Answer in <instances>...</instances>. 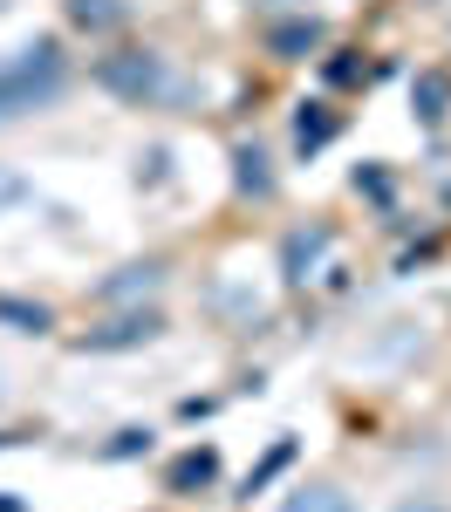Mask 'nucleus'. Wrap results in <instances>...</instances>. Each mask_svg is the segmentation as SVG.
I'll list each match as a JSON object with an SVG mask.
<instances>
[{"label":"nucleus","instance_id":"f8f14e48","mask_svg":"<svg viewBox=\"0 0 451 512\" xmlns=\"http://www.w3.org/2000/svg\"><path fill=\"white\" fill-rule=\"evenodd\" d=\"M21 198H28V178L0 164V212H7V205H21Z\"/></svg>","mask_w":451,"mask_h":512},{"label":"nucleus","instance_id":"7ed1b4c3","mask_svg":"<svg viewBox=\"0 0 451 512\" xmlns=\"http://www.w3.org/2000/svg\"><path fill=\"white\" fill-rule=\"evenodd\" d=\"M281 512H356V506H349L342 485H301V492H287Z\"/></svg>","mask_w":451,"mask_h":512},{"label":"nucleus","instance_id":"6e6552de","mask_svg":"<svg viewBox=\"0 0 451 512\" xmlns=\"http://www.w3.org/2000/svg\"><path fill=\"white\" fill-rule=\"evenodd\" d=\"M144 335H158V315H130V321H117V328H103L96 349H123V342H144Z\"/></svg>","mask_w":451,"mask_h":512},{"label":"nucleus","instance_id":"9d476101","mask_svg":"<svg viewBox=\"0 0 451 512\" xmlns=\"http://www.w3.org/2000/svg\"><path fill=\"white\" fill-rule=\"evenodd\" d=\"M205 478H212V451H192L171 465V485H205Z\"/></svg>","mask_w":451,"mask_h":512},{"label":"nucleus","instance_id":"f03ea898","mask_svg":"<svg viewBox=\"0 0 451 512\" xmlns=\"http://www.w3.org/2000/svg\"><path fill=\"white\" fill-rule=\"evenodd\" d=\"M96 82H103L110 96H123V103H158L164 96V55H151V48L103 55V62H96Z\"/></svg>","mask_w":451,"mask_h":512},{"label":"nucleus","instance_id":"f257e3e1","mask_svg":"<svg viewBox=\"0 0 451 512\" xmlns=\"http://www.w3.org/2000/svg\"><path fill=\"white\" fill-rule=\"evenodd\" d=\"M55 82H62V48L41 35L28 48H14L7 62H0V123L14 117V110H35L41 96H55Z\"/></svg>","mask_w":451,"mask_h":512},{"label":"nucleus","instance_id":"423d86ee","mask_svg":"<svg viewBox=\"0 0 451 512\" xmlns=\"http://www.w3.org/2000/svg\"><path fill=\"white\" fill-rule=\"evenodd\" d=\"M69 21L89 28V35H103V28H117V21H123V0H69Z\"/></svg>","mask_w":451,"mask_h":512},{"label":"nucleus","instance_id":"20e7f679","mask_svg":"<svg viewBox=\"0 0 451 512\" xmlns=\"http://www.w3.org/2000/svg\"><path fill=\"white\" fill-rule=\"evenodd\" d=\"M315 41H322V28H315V21H281V28H267V48H274V55H287V62H294V55H308Z\"/></svg>","mask_w":451,"mask_h":512},{"label":"nucleus","instance_id":"39448f33","mask_svg":"<svg viewBox=\"0 0 451 512\" xmlns=\"http://www.w3.org/2000/svg\"><path fill=\"white\" fill-rule=\"evenodd\" d=\"M158 280H164V267H151V260H144V267H123L117 280H103V301H130V294H151Z\"/></svg>","mask_w":451,"mask_h":512},{"label":"nucleus","instance_id":"1a4fd4ad","mask_svg":"<svg viewBox=\"0 0 451 512\" xmlns=\"http://www.w3.org/2000/svg\"><path fill=\"white\" fill-rule=\"evenodd\" d=\"M445 103H451V82L445 76H424V82H417V117H445Z\"/></svg>","mask_w":451,"mask_h":512},{"label":"nucleus","instance_id":"9b49d317","mask_svg":"<svg viewBox=\"0 0 451 512\" xmlns=\"http://www.w3.org/2000/svg\"><path fill=\"white\" fill-rule=\"evenodd\" d=\"M240 185H246V192H267V185H274V178H267V158H260V151H240Z\"/></svg>","mask_w":451,"mask_h":512},{"label":"nucleus","instance_id":"4468645a","mask_svg":"<svg viewBox=\"0 0 451 512\" xmlns=\"http://www.w3.org/2000/svg\"><path fill=\"white\" fill-rule=\"evenodd\" d=\"M397 512H445V506H438V499H404Z\"/></svg>","mask_w":451,"mask_h":512},{"label":"nucleus","instance_id":"0eeeda50","mask_svg":"<svg viewBox=\"0 0 451 512\" xmlns=\"http://www.w3.org/2000/svg\"><path fill=\"white\" fill-rule=\"evenodd\" d=\"M328 137H335V117H328L322 103H308V110H301V123H294V144H301V151H322Z\"/></svg>","mask_w":451,"mask_h":512},{"label":"nucleus","instance_id":"ddd939ff","mask_svg":"<svg viewBox=\"0 0 451 512\" xmlns=\"http://www.w3.org/2000/svg\"><path fill=\"white\" fill-rule=\"evenodd\" d=\"M0 315L21 321V328H48V315H41V308H21V301H0Z\"/></svg>","mask_w":451,"mask_h":512}]
</instances>
